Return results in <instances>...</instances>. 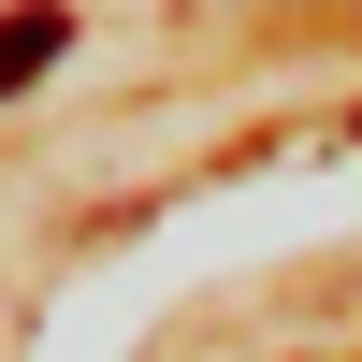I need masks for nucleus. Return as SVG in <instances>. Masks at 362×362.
Wrapping results in <instances>:
<instances>
[{
	"label": "nucleus",
	"instance_id": "f257e3e1",
	"mask_svg": "<svg viewBox=\"0 0 362 362\" xmlns=\"http://www.w3.org/2000/svg\"><path fill=\"white\" fill-rule=\"evenodd\" d=\"M58 44H73V15H58V0H15V15H0V102H15L29 73H58Z\"/></svg>",
	"mask_w": 362,
	"mask_h": 362
}]
</instances>
